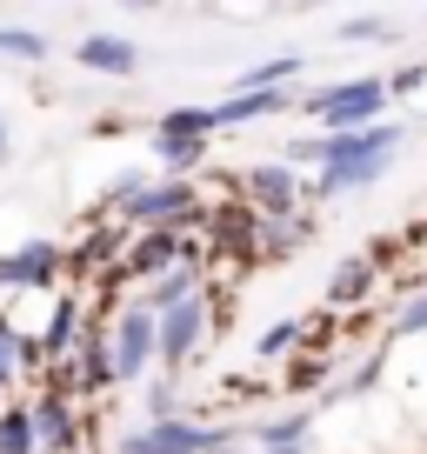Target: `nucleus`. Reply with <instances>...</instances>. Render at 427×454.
Returning <instances> with one entry per match:
<instances>
[{"mask_svg": "<svg viewBox=\"0 0 427 454\" xmlns=\"http://www.w3.org/2000/svg\"><path fill=\"white\" fill-rule=\"evenodd\" d=\"M74 54H81V67H94V74H134L141 67V47L120 41V34H94V41H81Z\"/></svg>", "mask_w": 427, "mask_h": 454, "instance_id": "8", "label": "nucleus"}, {"mask_svg": "<svg viewBox=\"0 0 427 454\" xmlns=\"http://www.w3.org/2000/svg\"><path fill=\"white\" fill-rule=\"evenodd\" d=\"M160 134H200V141H207V134H214V114L207 107H174L167 121H160Z\"/></svg>", "mask_w": 427, "mask_h": 454, "instance_id": "16", "label": "nucleus"}, {"mask_svg": "<svg viewBox=\"0 0 427 454\" xmlns=\"http://www.w3.org/2000/svg\"><path fill=\"white\" fill-rule=\"evenodd\" d=\"M221 441L228 434L194 427V421H154L141 434H128V454H221Z\"/></svg>", "mask_w": 427, "mask_h": 454, "instance_id": "5", "label": "nucleus"}, {"mask_svg": "<svg viewBox=\"0 0 427 454\" xmlns=\"http://www.w3.org/2000/svg\"><path fill=\"white\" fill-rule=\"evenodd\" d=\"M328 294H334V301H361V294H368V261H347V268L334 274Z\"/></svg>", "mask_w": 427, "mask_h": 454, "instance_id": "18", "label": "nucleus"}, {"mask_svg": "<svg viewBox=\"0 0 427 454\" xmlns=\"http://www.w3.org/2000/svg\"><path fill=\"white\" fill-rule=\"evenodd\" d=\"M154 154L167 160L174 174H181V168H194V160L207 154V141H200V134H160V141H154Z\"/></svg>", "mask_w": 427, "mask_h": 454, "instance_id": "14", "label": "nucleus"}, {"mask_svg": "<svg viewBox=\"0 0 427 454\" xmlns=\"http://www.w3.org/2000/svg\"><path fill=\"white\" fill-rule=\"evenodd\" d=\"M187 207H194V194H187L181 181H174V187H141V194H128V214H134L141 227H154V234H167Z\"/></svg>", "mask_w": 427, "mask_h": 454, "instance_id": "6", "label": "nucleus"}, {"mask_svg": "<svg viewBox=\"0 0 427 454\" xmlns=\"http://www.w3.org/2000/svg\"><path fill=\"white\" fill-rule=\"evenodd\" d=\"M54 274H60L54 241H27V247H14V254H0V281L7 287H47Z\"/></svg>", "mask_w": 427, "mask_h": 454, "instance_id": "7", "label": "nucleus"}, {"mask_svg": "<svg viewBox=\"0 0 427 454\" xmlns=\"http://www.w3.org/2000/svg\"><path fill=\"white\" fill-rule=\"evenodd\" d=\"M200 334H207V301L200 294H187V301L154 314V355L160 361H187L200 348Z\"/></svg>", "mask_w": 427, "mask_h": 454, "instance_id": "3", "label": "nucleus"}, {"mask_svg": "<svg viewBox=\"0 0 427 454\" xmlns=\"http://www.w3.org/2000/svg\"><path fill=\"white\" fill-rule=\"evenodd\" d=\"M247 194H254V200H268L274 214H281V207H294V168H254V174H247Z\"/></svg>", "mask_w": 427, "mask_h": 454, "instance_id": "12", "label": "nucleus"}, {"mask_svg": "<svg viewBox=\"0 0 427 454\" xmlns=\"http://www.w3.org/2000/svg\"><path fill=\"white\" fill-rule=\"evenodd\" d=\"M307 107H314V121H321V128L361 134V128H374V121H381L387 81H347V87H328V94H314Z\"/></svg>", "mask_w": 427, "mask_h": 454, "instance_id": "2", "label": "nucleus"}, {"mask_svg": "<svg viewBox=\"0 0 427 454\" xmlns=\"http://www.w3.org/2000/svg\"><path fill=\"white\" fill-rule=\"evenodd\" d=\"M294 334H300V321H274L268 334H260V355H281V348H287Z\"/></svg>", "mask_w": 427, "mask_h": 454, "instance_id": "21", "label": "nucleus"}, {"mask_svg": "<svg viewBox=\"0 0 427 454\" xmlns=\"http://www.w3.org/2000/svg\"><path fill=\"white\" fill-rule=\"evenodd\" d=\"M421 327H427V294H414L408 308L394 314V334H421Z\"/></svg>", "mask_w": 427, "mask_h": 454, "instance_id": "20", "label": "nucleus"}, {"mask_svg": "<svg viewBox=\"0 0 427 454\" xmlns=\"http://www.w3.org/2000/svg\"><path fill=\"white\" fill-rule=\"evenodd\" d=\"M74 321H81V308H74V301H60L54 321H47V355H60V348L74 340Z\"/></svg>", "mask_w": 427, "mask_h": 454, "instance_id": "19", "label": "nucleus"}, {"mask_svg": "<svg viewBox=\"0 0 427 454\" xmlns=\"http://www.w3.org/2000/svg\"><path fill=\"white\" fill-rule=\"evenodd\" d=\"M274 107H287L281 87H268V94H234V100H221V107H207V114H214V128H241V121H260V114H274Z\"/></svg>", "mask_w": 427, "mask_h": 454, "instance_id": "9", "label": "nucleus"}, {"mask_svg": "<svg viewBox=\"0 0 427 454\" xmlns=\"http://www.w3.org/2000/svg\"><path fill=\"white\" fill-rule=\"evenodd\" d=\"M114 374L120 381H141L147 368H154V308H128L120 314V327H114Z\"/></svg>", "mask_w": 427, "mask_h": 454, "instance_id": "4", "label": "nucleus"}, {"mask_svg": "<svg viewBox=\"0 0 427 454\" xmlns=\"http://www.w3.org/2000/svg\"><path fill=\"white\" fill-rule=\"evenodd\" d=\"M0 160H7V121H0Z\"/></svg>", "mask_w": 427, "mask_h": 454, "instance_id": "22", "label": "nucleus"}, {"mask_svg": "<svg viewBox=\"0 0 427 454\" xmlns=\"http://www.w3.org/2000/svg\"><path fill=\"white\" fill-rule=\"evenodd\" d=\"M0 454H34V414L27 408L0 414Z\"/></svg>", "mask_w": 427, "mask_h": 454, "instance_id": "15", "label": "nucleus"}, {"mask_svg": "<svg viewBox=\"0 0 427 454\" xmlns=\"http://www.w3.org/2000/svg\"><path fill=\"white\" fill-rule=\"evenodd\" d=\"M34 414V448H67L74 441V421H67V401H41Z\"/></svg>", "mask_w": 427, "mask_h": 454, "instance_id": "11", "label": "nucleus"}, {"mask_svg": "<svg viewBox=\"0 0 427 454\" xmlns=\"http://www.w3.org/2000/svg\"><path fill=\"white\" fill-rule=\"evenodd\" d=\"M34 361H41V348H34V340H20L14 327L0 321V381H14V374L34 368Z\"/></svg>", "mask_w": 427, "mask_h": 454, "instance_id": "13", "label": "nucleus"}, {"mask_svg": "<svg viewBox=\"0 0 427 454\" xmlns=\"http://www.w3.org/2000/svg\"><path fill=\"white\" fill-rule=\"evenodd\" d=\"M174 261H181V241H174V234H147V241L128 247V274H167Z\"/></svg>", "mask_w": 427, "mask_h": 454, "instance_id": "10", "label": "nucleus"}, {"mask_svg": "<svg viewBox=\"0 0 427 454\" xmlns=\"http://www.w3.org/2000/svg\"><path fill=\"white\" fill-rule=\"evenodd\" d=\"M394 147H400L394 128H361V134H334V141H294L287 154L294 160H321V194H341V187L374 181Z\"/></svg>", "mask_w": 427, "mask_h": 454, "instance_id": "1", "label": "nucleus"}, {"mask_svg": "<svg viewBox=\"0 0 427 454\" xmlns=\"http://www.w3.org/2000/svg\"><path fill=\"white\" fill-rule=\"evenodd\" d=\"M0 54H14V60H41L47 54V41H41V34H20V27H0Z\"/></svg>", "mask_w": 427, "mask_h": 454, "instance_id": "17", "label": "nucleus"}]
</instances>
